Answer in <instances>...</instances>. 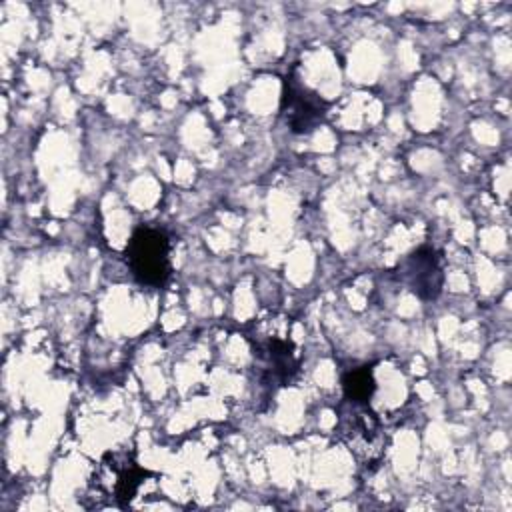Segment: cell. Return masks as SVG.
<instances>
[{
    "instance_id": "cell-1",
    "label": "cell",
    "mask_w": 512,
    "mask_h": 512,
    "mask_svg": "<svg viewBox=\"0 0 512 512\" xmlns=\"http://www.w3.org/2000/svg\"><path fill=\"white\" fill-rule=\"evenodd\" d=\"M126 262L142 286H164L172 272L168 236L158 228H136L126 244Z\"/></svg>"
},
{
    "instance_id": "cell-2",
    "label": "cell",
    "mask_w": 512,
    "mask_h": 512,
    "mask_svg": "<svg viewBox=\"0 0 512 512\" xmlns=\"http://www.w3.org/2000/svg\"><path fill=\"white\" fill-rule=\"evenodd\" d=\"M348 412L340 416V434L348 448L358 460L370 464L382 456L384 434L378 416L368 408V404H358L346 400Z\"/></svg>"
},
{
    "instance_id": "cell-3",
    "label": "cell",
    "mask_w": 512,
    "mask_h": 512,
    "mask_svg": "<svg viewBox=\"0 0 512 512\" xmlns=\"http://www.w3.org/2000/svg\"><path fill=\"white\" fill-rule=\"evenodd\" d=\"M146 476L148 472L128 458V454L108 452L100 462L94 484L100 492L112 496L118 508H126L138 494Z\"/></svg>"
},
{
    "instance_id": "cell-4",
    "label": "cell",
    "mask_w": 512,
    "mask_h": 512,
    "mask_svg": "<svg viewBox=\"0 0 512 512\" xmlns=\"http://www.w3.org/2000/svg\"><path fill=\"white\" fill-rule=\"evenodd\" d=\"M282 114L294 134L312 132L326 116V102L310 88H306L294 74L284 80Z\"/></svg>"
},
{
    "instance_id": "cell-5",
    "label": "cell",
    "mask_w": 512,
    "mask_h": 512,
    "mask_svg": "<svg viewBox=\"0 0 512 512\" xmlns=\"http://www.w3.org/2000/svg\"><path fill=\"white\" fill-rule=\"evenodd\" d=\"M252 354L260 362V378L264 384L286 386L298 374V354L290 338L256 336Z\"/></svg>"
},
{
    "instance_id": "cell-6",
    "label": "cell",
    "mask_w": 512,
    "mask_h": 512,
    "mask_svg": "<svg viewBox=\"0 0 512 512\" xmlns=\"http://www.w3.org/2000/svg\"><path fill=\"white\" fill-rule=\"evenodd\" d=\"M404 280L422 300H436L444 286L442 256L430 246L414 250L404 262Z\"/></svg>"
},
{
    "instance_id": "cell-7",
    "label": "cell",
    "mask_w": 512,
    "mask_h": 512,
    "mask_svg": "<svg viewBox=\"0 0 512 512\" xmlns=\"http://www.w3.org/2000/svg\"><path fill=\"white\" fill-rule=\"evenodd\" d=\"M342 388H344V400L368 404L376 390V380H374L372 368L370 366L352 368L350 372L344 374Z\"/></svg>"
}]
</instances>
